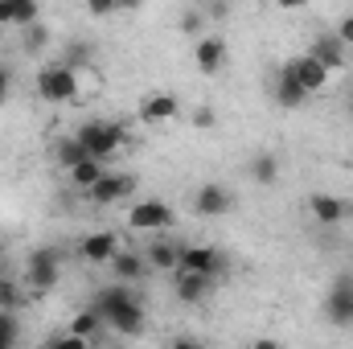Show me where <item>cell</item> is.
I'll return each instance as SVG.
<instances>
[{
	"label": "cell",
	"mask_w": 353,
	"mask_h": 349,
	"mask_svg": "<svg viewBox=\"0 0 353 349\" xmlns=\"http://www.w3.org/2000/svg\"><path fill=\"white\" fill-rule=\"evenodd\" d=\"M107 173V169H103V165H99V161H87V165H79V169H74V173H70V181H74V185H79V189H94V185H99V177Z\"/></svg>",
	"instance_id": "cb8c5ba5"
},
{
	"label": "cell",
	"mask_w": 353,
	"mask_h": 349,
	"mask_svg": "<svg viewBox=\"0 0 353 349\" xmlns=\"http://www.w3.org/2000/svg\"><path fill=\"white\" fill-rule=\"evenodd\" d=\"M181 243H173V239H152L140 255H144V263H148V271H176L181 267Z\"/></svg>",
	"instance_id": "2e32d148"
},
{
	"label": "cell",
	"mask_w": 353,
	"mask_h": 349,
	"mask_svg": "<svg viewBox=\"0 0 353 349\" xmlns=\"http://www.w3.org/2000/svg\"><path fill=\"white\" fill-rule=\"evenodd\" d=\"M107 267H111V275H115L119 283H128V288H132V283H140V279L148 275V263H144L140 251H119Z\"/></svg>",
	"instance_id": "ac0fdd59"
},
{
	"label": "cell",
	"mask_w": 353,
	"mask_h": 349,
	"mask_svg": "<svg viewBox=\"0 0 353 349\" xmlns=\"http://www.w3.org/2000/svg\"><path fill=\"white\" fill-rule=\"evenodd\" d=\"M0 33H4V29H0Z\"/></svg>",
	"instance_id": "74e56055"
},
{
	"label": "cell",
	"mask_w": 353,
	"mask_h": 349,
	"mask_svg": "<svg viewBox=\"0 0 353 349\" xmlns=\"http://www.w3.org/2000/svg\"><path fill=\"white\" fill-rule=\"evenodd\" d=\"M119 251H123V247H119V235H115V230H94V235H87V239L79 243V255L87 263H111Z\"/></svg>",
	"instance_id": "9a60e30c"
},
{
	"label": "cell",
	"mask_w": 353,
	"mask_h": 349,
	"mask_svg": "<svg viewBox=\"0 0 353 349\" xmlns=\"http://www.w3.org/2000/svg\"><path fill=\"white\" fill-rule=\"evenodd\" d=\"M341 46H353V12H345L341 21H337V33H333Z\"/></svg>",
	"instance_id": "f1b7e54d"
},
{
	"label": "cell",
	"mask_w": 353,
	"mask_h": 349,
	"mask_svg": "<svg viewBox=\"0 0 353 349\" xmlns=\"http://www.w3.org/2000/svg\"><path fill=\"white\" fill-rule=\"evenodd\" d=\"M0 267H4V243H0Z\"/></svg>",
	"instance_id": "d590c367"
},
{
	"label": "cell",
	"mask_w": 353,
	"mask_h": 349,
	"mask_svg": "<svg viewBox=\"0 0 353 349\" xmlns=\"http://www.w3.org/2000/svg\"><path fill=\"white\" fill-rule=\"evenodd\" d=\"M99 317H103V325L107 329H115L119 337H140L144 333V304L136 300V292L128 288V283H107V288H99L94 292V304H90Z\"/></svg>",
	"instance_id": "6da1fadb"
},
{
	"label": "cell",
	"mask_w": 353,
	"mask_h": 349,
	"mask_svg": "<svg viewBox=\"0 0 353 349\" xmlns=\"http://www.w3.org/2000/svg\"><path fill=\"white\" fill-rule=\"evenodd\" d=\"M37 17L33 0H0V29H33Z\"/></svg>",
	"instance_id": "e0dca14e"
},
{
	"label": "cell",
	"mask_w": 353,
	"mask_h": 349,
	"mask_svg": "<svg viewBox=\"0 0 353 349\" xmlns=\"http://www.w3.org/2000/svg\"><path fill=\"white\" fill-rule=\"evenodd\" d=\"M308 214H312V222L316 226H341V222H350L353 218V206L345 197H337V193H308Z\"/></svg>",
	"instance_id": "52a82bcc"
},
{
	"label": "cell",
	"mask_w": 353,
	"mask_h": 349,
	"mask_svg": "<svg viewBox=\"0 0 353 349\" xmlns=\"http://www.w3.org/2000/svg\"><path fill=\"white\" fill-rule=\"evenodd\" d=\"M173 222H176V214L165 201H157V197H144V201H136L128 210V226L140 230V235H165Z\"/></svg>",
	"instance_id": "5b68a950"
},
{
	"label": "cell",
	"mask_w": 353,
	"mask_h": 349,
	"mask_svg": "<svg viewBox=\"0 0 353 349\" xmlns=\"http://www.w3.org/2000/svg\"><path fill=\"white\" fill-rule=\"evenodd\" d=\"M74 140L87 148L90 161L107 165V161L119 152V144L128 140V128H123V123H115V119H87V123L74 132Z\"/></svg>",
	"instance_id": "7a4b0ae2"
},
{
	"label": "cell",
	"mask_w": 353,
	"mask_h": 349,
	"mask_svg": "<svg viewBox=\"0 0 353 349\" xmlns=\"http://www.w3.org/2000/svg\"><path fill=\"white\" fill-rule=\"evenodd\" d=\"M41 349H90V341H83V337H70V333H62V337L46 341Z\"/></svg>",
	"instance_id": "83f0119b"
},
{
	"label": "cell",
	"mask_w": 353,
	"mask_h": 349,
	"mask_svg": "<svg viewBox=\"0 0 353 349\" xmlns=\"http://www.w3.org/2000/svg\"><path fill=\"white\" fill-rule=\"evenodd\" d=\"M17 304H21V292H17V283L0 279V312H12Z\"/></svg>",
	"instance_id": "484cf974"
},
{
	"label": "cell",
	"mask_w": 353,
	"mask_h": 349,
	"mask_svg": "<svg viewBox=\"0 0 353 349\" xmlns=\"http://www.w3.org/2000/svg\"><path fill=\"white\" fill-rule=\"evenodd\" d=\"M70 337H83V341H90V337H99V329H103V317L94 312V308H83V312H74L70 317Z\"/></svg>",
	"instance_id": "603a6c76"
},
{
	"label": "cell",
	"mask_w": 353,
	"mask_h": 349,
	"mask_svg": "<svg viewBox=\"0 0 353 349\" xmlns=\"http://www.w3.org/2000/svg\"><path fill=\"white\" fill-rule=\"evenodd\" d=\"M173 349H210V346L197 341V337H173Z\"/></svg>",
	"instance_id": "1f68e13d"
},
{
	"label": "cell",
	"mask_w": 353,
	"mask_h": 349,
	"mask_svg": "<svg viewBox=\"0 0 353 349\" xmlns=\"http://www.w3.org/2000/svg\"><path fill=\"white\" fill-rule=\"evenodd\" d=\"M350 115H353V94H350Z\"/></svg>",
	"instance_id": "8d00e7d4"
},
{
	"label": "cell",
	"mask_w": 353,
	"mask_h": 349,
	"mask_svg": "<svg viewBox=\"0 0 353 349\" xmlns=\"http://www.w3.org/2000/svg\"><path fill=\"white\" fill-rule=\"evenodd\" d=\"M350 259H353V255H350Z\"/></svg>",
	"instance_id": "f35d334b"
},
{
	"label": "cell",
	"mask_w": 353,
	"mask_h": 349,
	"mask_svg": "<svg viewBox=\"0 0 353 349\" xmlns=\"http://www.w3.org/2000/svg\"><path fill=\"white\" fill-rule=\"evenodd\" d=\"M176 271L218 279V275L226 271V255H222L218 247H185V251H181V267H176Z\"/></svg>",
	"instance_id": "ba28073f"
},
{
	"label": "cell",
	"mask_w": 353,
	"mask_h": 349,
	"mask_svg": "<svg viewBox=\"0 0 353 349\" xmlns=\"http://www.w3.org/2000/svg\"><path fill=\"white\" fill-rule=\"evenodd\" d=\"M17 337H21L17 312H0V349H17Z\"/></svg>",
	"instance_id": "d4e9b609"
},
{
	"label": "cell",
	"mask_w": 353,
	"mask_h": 349,
	"mask_svg": "<svg viewBox=\"0 0 353 349\" xmlns=\"http://www.w3.org/2000/svg\"><path fill=\"white\" fill-rule=\"evenodd\" d=\"M275 103H279V107H288V111H296V107H304V103H308V94L300 90V83L292 79V70H288V66H279V74H275Z\"/></svg>",
	"instance_id": "ffe728a7"
},
{
	"label": "cell",
	"mask_w": 353,
	"mask_h": 349,
	"mask_svg": "<svg viewBox=\"0 0 353 349\" xmlns=\"http://www.w3.org/2000/svg\"><path fill=\"white\" fill-rule=\"evenodd\" d=\"M193 62H197L201 74H218L226 66V41L214 37V33H201L197 46H193Z\"/></svg>",
	"instance_id": "5bb4252c"
},
{
	"label": "cell",
	"mask_w": 353,
	"mask_h": 349,
	"mask_svg": "<svg viewBox=\"0 0 353 349\" xmlns=\"http://www.w3.org/2000/svg\"><path fill=\"white\" fill-rule=\"evenodd\" d=\"M66 66H70V70H74V66H79V70L90 66V46H79V41H74V46H70V54H66Z\"/></svg>",
	"instance_id": "4316f807"
},
{
	"label": "cell",
	"mask_w": 353,
	"mask_h": 349,
	"mask_svg": "<svg viewBox=\"0 0 353 349\" xmlns=\"http://www.w3.org/2000/svg\"><path fill=\"white\" fill-rule=\"evenodd\" d=\"M79 70H70L66 62H50L37 70V94L46 103H74L79 99Z\"/></svg>",
	"instance_id": "3957f363"
},
{
	"label": "cell",
	"mask_w": 353,
	"mask_h": 349,
	"mask_svg": "<svg viewBox=\"0 0 353 349\" xmlns=\"http://www.w3.org/2000/svg\"><path fill=\"white\" fill-rule=\"evenodd\" d=\"M247 173H251V181H259V185H275L279 181V157L275 152H255L251 165H247Z\"/></svg>",
	"instance_id": "44dd1931"
},
{
	"label": "cell",
	"mask_w": 353,
	"mask_h": 349,
	"mask_svg": "<svg viewBox=\"0 0 353 349\" xmlns=\"http://www.w3.org/2000/svg\"><path fill=\"white\" fill-rule=\"evenodd\" d=\"M181 29H185V33H201V29H205L201 12H185V17H181Z\"/></svg>",
	"instance_id": "f546056e"
},
{
	"label": "cell",
	"mask_w": 353,
	"mask_h": 349,
	"mask_svg": "<svg viewBox=\"0 0 353 349\" xmlns=\"http://www.w3.org/2000/svg\"><path fill=\"white\" fill-rule=\"evenodd\" d=\"M193 210H197L201 218H222V214L234 210V193H230L222 181H205V185H197V193H193Z\"/></svg>",
	"instance_id": "9c48e42d"
},
{
	"label": "cell",
	"mask_w": 353,
	"mask_h": 349,
	"mask_svg": "<svg viewBox=\"0 0 353 349\" xmlns=\"http://www.w3.org/2000/svg\"><path fill=\"white\" fill-rule=\"evenodd\" d=\"M176 115H181V103H176V94H169V90H157V94H144V99H140V119H144L148 128L173 123Z\"/></svg>",
	"instance_id": "8fae6325"
},
{
	"label": "cell",
	"mask_w": 353,
	"mask_h": 349,
	"mask_svg": "<svg viewBox=\"0 0 353 349\" xmlns=\"http://www.w3.org/2000/svg\"><path fill=\"white\" fill-rule=\"evenodd\" d=\"M58 271H62V255H58L54 247L29 251V259H25V279H29L33 292H50V288L58 283Z\"/></svg>",
	"instance_id": "8992f818"
},
{
	"label": "cell",
	"mask_w": 353,
	"mask_h": 349,
	"mask_svg": "<svg viewBox=\"0 0 353 349\" xmlns=\"http://www.w3.org/2000/svg\"><path fill=\"white\" fill-rule=\"evenodd\" d=\"M288 70H292V79L300 83V90L312 99V94H321V90L329 87V70L316 62V58H308V54H300V58H292V62H283Z\"/></svg>",
	"instance_id": "30bf717a"
},
{
	"label": "cell",
	"mask_w": 353,
	"mask_h": 349,
	"mask_svg": "<svg viewBox=\"0 0 353 349\" xmlns=\"http://www.w3.org/2000/svg\"><path fill=\"white\" fill-rule=\"evenodd\" d=\"M173 292L181 304H205L210 296H214V279H205V275H189V271H173Z\"/></svg>",
	"instance_id": "4fadbf2b"
},
{
	"label": "cell",
	"mask_w": 353,
	"mask_h": 349,
	"mask_svg": "<svg viewBox=\"0 0 353 349\" xmlns=\"http://www.w3.org/2000/svg\"><path fill=\"white\" fill-rule=\"evenodd\" d=\"M308 58H316L329 74H333V70H345V46H341L337 37H321V41H312V46H308Z\"/></svg>",
	"instance_id": "d6986e66"
},
{
	"label": "cell",
	"mask_w": 353,
	"mask_h": 349,
	"mask_svg": "<svg viewBox=\"0 0 353 349\" xmlns=\"http://www.w3.org/2000/svg\"><path fill=\"white\" fill-rule=\"evenodd\" d=\"M325 321L337 329L353 325V271H341L325 292Z\"/></svg>",
	"instance_id": "277c9868"
},
{
	"label": "cell",
	"mask_w": 353,
	"mask_h": 349,
	"mask_svg": "<svg viewBox=\"0 0 353 349\" xmlns=\"http://www.w3.org/2000/svg\"><path fill=\"white\" fill-rule=\"evenodd\" d=\"M46 37H50V33H46V29H41V25H33V29H29V37H25V41H29V50H37V46H41V41H46Z\"/></svg>",
	"instance_id": "d6a6232c"
},
{
	"label": "cell",
	"mask_w": 353,
	"mask_h": 349,
	"mask_svg": "<svg viewBox=\"0 0 353 349\" xmlns=\"http://www.w3.org/2000/svg\"><path fill=\"white\" fill-rule=\"evenodd\" d=\"M8 90H12V74H8V66H0V103L8 99Z\"/></svg>",
	"instance_id": "836d02e7"
},
{
	"label": "cell",
	"mask_w": 353,
	"mask_h": 349,
	"mask_svg": "<svg viewBox=\"0 0 353 349\" xmlns=\"http://www.w3.org/2000/svg\"><path fill=\"white\" fill-rule=\"evenodd\" d=\"M132 189H136V177L132 173H103L99 177V185L90 189L87 197L94 201V206H115V201H123Z\"/></svg>",
	"instance_id": "7c38bea8"
},
{
	"label": "cell",
	"mask_w": 353,
	"mask_h": 349,
	"mask_svg": "<svg viewBox=\"0 0 353 349\" xmlns=\"http://www.w3.org/2000/svg\"><path fill=\"white\" fill-rule=\"evenodd\" d=\"M251 349H283V346H279L275 337H255V341H251Z\"/></svg>",
	"instance_id": "e575fe53"
},
{
	"label": "cell",
	"mask_w": 353,
	"mask_h": 349,
	"mask_svg": "<svg viewBox=\"0 0 353 349\" xmlns=\"http://www.w3.org/2000/svg\"><path fill=\"white\" fill-rule=\"evenodd\" d=\"M193 128H214V111L210 107H197L193 111Z\"/></svg>",
	"instance_id": "4dcf8cb0"
},
{
	"label": "cell",
	"mask_w": 353,
	"mask_h": 349,
	"mask_svg": "<svg viewBox=\"0 0 353 349\" xmlns=\"http://www.w3.org/2000/svg\"><path fill=\"white\" fill-rule=\"evenodd\" d=\"M54 157H58V165L66 169V173H74L79 165H87L90 157H87V148L74 140V136H66V140H58V148H54Z\"/></svg>",
	"instance_id": "7402d4cb"
}]
</instances>
